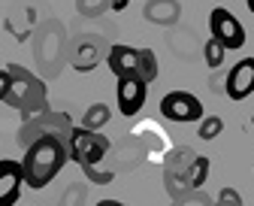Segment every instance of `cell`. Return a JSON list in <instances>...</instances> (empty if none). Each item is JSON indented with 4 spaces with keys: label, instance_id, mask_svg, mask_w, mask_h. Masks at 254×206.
<instances>
[{
    "label": "cell",
    "instance_id": "cell-17",
    "mask_svg": "<svg viewBox=\"0 0 254 206\" xmlns=\"http://www.w3.org/2000/svg\"><path fill=\"white\" fill-rule=\"evenodd\" d=\"M206 179H209V158L194 155V161L188 164V182H190V188H203Z\"/></svg>",
    "mask_w": 254,
    "mask_h": 206
},
{
    "label": "cell",
    "instance_id": "cell-1",
    "mask_svg": "<svg viewBox=\"0 0 254 206\" xmlns=\"http://www.w3.org/2000/svg\"><path fill=\"white\" fill-rule=\"evenodd\" d=\"M70 161L67 146L58 136H40L30 146H24V158H21V176H24V188H46L61 170Z\"/></svg>",
    "mask_w": 254,
    "mask_h": 206
},
{
    "label": "cell",
    "instance_id": "cell-7",
    "mask_svg": "<svg viewBox=\"0 0 254 206\" xmlns=\"http://www.w3.org/2000/svg\"><path fill=\"white\" fill-rule=\"evenodd\" d=\"M209 33H212V40H218L224 49H242L245 46V27L224 6L209 12Z\"/></svg>",
    "mask_w": 254,
    "mask_h": 206
},
{
    "label": "cell",
    "instance_id": "cell-2",
    "mask_svg": "<svg viewBox=\"0 0 254 206\" xmlns=\"http://www.w3.org/2000/svg\"><path fill=\"white\" fill-rule=\"evenodd\" d=\"M9 73V91H6V106H12L15 112H21V121L34 118L37 112L49 109V94H46V82L40 76H34L27 67L18 64H6Z\"/></svg>",
    "mask_w": 254,
    "mask_h": 206
},
{
    "label": "cell",
    "instance_id": "cell-12",
    "mask_svg": "<svg viewBox=\"0 0 254 206\" xmlns=\"http://www.w3.org/2000/svg\"><path fill=\"white\" fill-rule=\"evenodd\" d=\"M142 15L157 27H173L182 18V3L179 0H145Z\"/></svg>",
    "mask_w": 254,
    "mask_h": 206
},
{
    "label": "cell",
    "instance_id": "cell-11",
    "mask_svg": "<svg viewBox=\"0 0 254 206\" xmlns=\"http://www.w3.org/2000/svg\"><path fill=\"white\" fill-rule=\"evenodd\" d=\"M251 91H254V58H242L239 64H233V70L227 73L224 94L230 100H245Z\"/></svg>",
    "mask_w": 254,
    "mask_h": 206
},
{
    "label": "cell",
    "instance_id": "cell-13",
    "mask_svg": "<svg viewBox=\"0 0 254 206\" xmlns=\"http://www.w3.org/2000/svg\"><path fill=\"white\" fill-rule=\"evenodd\" d=\"M136 52L139 49H130V46H112L106 52V64H109V70L115 79L121 76H136Z\"/></svg>",
    "mask_w": 254,
    "mask_h": 206
},
{
    "label": "cell",
    "instance_id": "cell-22",
    "mask_svg": "<svg viewBox=\"0 0 254 206\" xmlns=\"http://www.w3.org/2000/svg\"><path fill=\"white\" fill-rule=\"evenodd\" d=\"M224 55H227V49L221 46L218 40H209V43L203 46V58H206V64H209V70H218V67L224 64Z\"/></svg>",
    "mask_w": 254,
    "mask_h": 206
},
{
    "label": "cell",
    "instance_id": "cell-4",
    "mask_svg": "<svg viewBox=\"0 0 254 206\" xmlns=\"http://www.w3.org/2000/svg\"><path fill=\"white\" fill-rule=\"evenodd\" d=\"M67 55V40H64V27L58 21H46L37 37H34V58L40 64L43 76H55Z\"/></svg>",
    "mask_w": 254,
    "mask_h": 206
},
{
    "label": "cell",
    "instance_id": "cell-10",
    "mask_svg": "<svg viewBox=\"0 0 254 206\" xmlns=\"http://www.w3.org/2000/svg\"><path fill=\"white\" fill-rule=\"evenodd\" d=\"M24 191V176H21V161L3 158L0 161V206H15Z\"/></svg>",
    "mask_w": 254,
    "mask_h": 206
},
{
    "label": "cell",
    "instance_id": "cell-9",
    "mask_svg": "<svg viewBox=\"0 0 254 206\" xmlns=\"http://www.w3.org/2000/svg\"><path fill=\"white\" fill-rule=\"evenodd\" d=\"M145 97H148V85L139 76H121L118 88H115V100H118V112L133 118L142 106H145Z\"/></svg>",
    "mask_w": 254,
    "mask_h": 206
},
{
    "label": "cell",
    "instance_id": "cell-27",
    "mask_svg": "<svg viewBox=\"0 0 254 206\" xmlns=\"http://www.w3.org/2000/svg\"><path fill=\"white\" fill-rule=\"evenodd\" d=\"M94 206H127V203H118V200H100V203H94Z\"/></svg>",
    "mask_w": 254,
    "mask_h": 206
},
{
    "label": "cell",
    "instance_id": "cell-21",
    "mask_svg": "<svg viewBox=\"0 0 254 206\" xmlns=\"http://www.w3.org/2000/svg\"><path fill=\"white\" fill-rule=\"evenodd\" d=\"M85 200H88V185H82V182L67 185L61 194V206H85Z\"/></svg>",
    "mask_w": 254,
    "mask_h": 206
},
{
    "label": "cell",
    "instance_id": "cell-23",
    "mask_svg": "<svg viewBox=\"0 0 254 206\" xmlns=\"http://www.w3.org/2000/svg\"><path fill=\"white\" fill-rule=\"evenodd\" d=\"M173 206H215V200L209 194H203L200 188H194V191H188L182 197H173Z\"/></svg>",
    "mask_w": 254,
    "mask_h": 206
},
{
    "label": "cell",
    "instance_id": "cell-3",
    "mask_svg": "<svg viewBox=\"0 0 254 206\" xmlns=\"http://www.w3.org/2000/svg\"><path fill=\"white\" fill-rule=\"evenodd\" d=\"M64 146H67V155L70 161H76L79 167L82 164H103V158L112 152V140L109 136H103L100 130H88V127H76L70 130V136L64 140Z\"/></svg>",
    "mask_w": 254,
    "mask_h": 206
},
{
    "label": "cell",
    "instance_id": "cell-15",
    "mask_svg": "<svg viewBox=\"0 0 254 206\" xmlns=\"http://www.w3.org/2000/svg\"><path fill=\"white\" fill-rule=\"evenodd\" d=\"M136 76H139L145 85H151V82L157 79V55H154L151 49H139V52H136Z\"/></svg>",
    "mask_w": 254,
    "mask_h": 206
},
{
    "label": "cell",
    "instance_id": "cell-19",
    "mask_svg": "<svg viewBox=\"0 0 254 206\" xmlns=\"http://www.w3.org/2000/svg\"><path fill=\"white\" fill-rule=\"evenodd\" d=\"M82 173L91 185H109L115 179V170L109 167H100V164H82Z\"/></svg>",
    "mask_w": 254,
    "mask_h": 206
},
{
    "label": "cell",
    "instance_id": "cell-18",
    "mask_svg": "<svg viewBox=\"0 0 254 206\" xmlns=\"http://www.w3.org/2000/svg\"><path fill=\"white\" fill-rule=\"evenodd\" d=\"M221 130H224V121H221V115H203L200 121H197V136L200 140H218L221 136Z\"/></svg>",
    "mask_w": 254,
    "mask_h": 206
},
{
    "label": "cell",
    "instance_id": "cell-16",
    "mask_svg": "<svg viewBox=\"0 0 254 206\" xmlns=\"http://www.w3.org/2000/svg\"><path fill=\"white\" fill-rule=\"evenodd\" d=\"M109 118H112V109L106 106V103H91V106L85 109V115H82V127L100 130L103 124H109Z\"/></svg>",
    "mask_w": 254,
    "mask_h": 206
},
{
    "label": "cell",
    "instance_id": "cell-26",
    "mask_svg": "<svg viewBox=\"0 0 254 206\" xmlns=\"http://www.w3.org/2000/svg\"><path fill=\"white\" fill-rule=\"evenodd\" d=\"M6 91H9V73H6V67L0 70V103L6 100Z\"/></svg>",
    "mask_w": 254,
    "mask_h": 206
},
{
    "label": "cell",
    "instance_id": "cell-8",
    "mask_svg": "<svg viewBox=\"0 0 254 206\" xmlns=\"http://www.w3.org/2000/svg\"><path fill=\"white\" fill-rule=\"evenodd\" d=\"M100 55H103V40L94 37V33H79L67 46V58L73 64V70H79V73H91L97 67Z\"/></svg>",
    "mask_w": 254,
    "mask_h": 206
},
{
    "label": "cell",
    "instance_id": "cell-28",
    "mask_svg": "<svg viewBox=\"0 0 254 206\" xmlns=\"http://www.w3.org/2000/svg\"><path fill=\"white\" fill-rule=\"evenodd\" d=\"M245 6H248V12H254V0H245Z\"/></svg>",
    "mask_w": 254,
    "mask_h": 206
},
{
    "label": "cell",
    "instance_id": "cell-24",
    "mask_svg": "<svg viewBox=\"0 0 254 206\" xmlns=\"http://www.w3.org/2000/svg\"><path fill=\"white\" fill-rule=\"evenodd\" d=\"M190 161H194V152L185 149V146H179V149H173V152L164 158V167H170V170H185Z\"/></svg>",
    "mask_w": 254,
    "mask_h": 206
},
{
    "label": "cell",
    "instance_id": "cell-14",
    "mask_svg": "<svg viewBox=\"0 0 254 206\" xmlns=\"http://www.w3.org/2000/svg\"><path fill=\"white\" fill-rule=\"evenodd\" d=\"M164 188H167L170 197H182V194H188V191H194V188H190V182H188V167H185V170H170V167H164Z\"/></svg>",
    "mask_w": 254,
    "mask_h": 206
},
{
    "label": "cell",
    "instance_id": "cell-5",
    "mask_svg": "<svg viewBox=\"0 0 254 206\" xmlns=\"http://www.w3.org/2000/svg\"><path fill=\"white\" fill-rule=\"evenodd\" d=\"M70 130H73V118L67 112L43 109L34 118L21 121V127H18V143L21 146H30L34 140H40V136H58V140H67Z\"/></svg>",
    "mask_w": 254,
    "mask_h": 206
},
{
    "label": "cell",
    "instance_id": "cell-25",
    "mask_svg": "<svg viewBox=\"0 0 254 206\" xmlns=\"http://www.w3.org/2000/svg\"><path fill=\"white\" fill-rule=\"evenodd\" d=\"M215 206H245V203H242V194H239L236 188H221Z\"/></svg>",
    "mask_w": 254,
    "mask_h": 206
},
{
    "label": "cell",
    "instance_id": "cell-6",
    "mask_svg": "<svg viewBox=\"0 0 254 206\" xmlns=\"http://www.w3.org/2000/svg\"><path fill=\"white\" fill-rule=\"evenodd\" d=\"M161 115L176 124H194L203 118V103L188 91H170L161 97Z\"/></svg>",
    "mask_w": 254,
    "mask_h": 206
},
{
    "label": "cell",
    "instance_id": "cell-20",
    "mask_svg": "<svg viewBox=\"0 0 254 206\" xmlns=\"http://www.w3.org/2000/svg\"><path fill=\"white\" fill-rule=\"evenodd\" d=\"M112 9V0H76V12L82 18H97Z\"/></svg>",
    "mask_w": 254,
    "mask_h": 206
}]
</instances>
